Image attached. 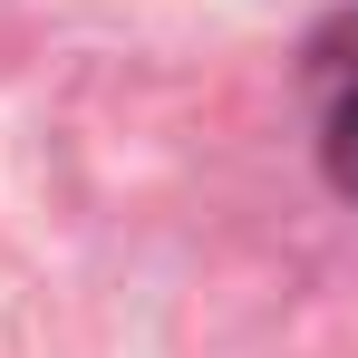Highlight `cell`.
Listing matches in <instances>:
<instances>
[{
  "label": "cell",
  "mask_w": 358,
  "mask_h": 358,
  "mask_svg": "<svg viewBox=\"0 0 358 358\" xmlns=\"http://www.w3.org/2000/svg\"><path fill=\"white\" fill-rule=\"evenodd\" d=\"M310 117H320V165L358 203V10H339L310 49Z\"/></svg>",
  "instance_id": "obj_1"
}]
</instances>
